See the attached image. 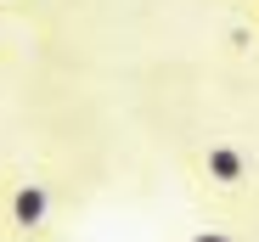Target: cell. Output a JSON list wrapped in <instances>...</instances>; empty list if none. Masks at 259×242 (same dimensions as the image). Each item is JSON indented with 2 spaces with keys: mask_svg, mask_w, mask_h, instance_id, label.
<instances>
[{
  "mask_svg": "<svg viewBox=\"0 0 259 242\" xmlns=\"http://www.w3.org/2000/svg\"><path fill=\"white\" fill-rule=\"evenodd\" d=\"M46 220H51V191L39 180H17L6 197V225L12 231H46Z\"/></svg>",
  "mask_w": 259,
  "mask_h": 242,
  "instance_id": "obj_1",
  "label": "cell"
},
{
  "mask_svg": "<svg viewBox=\"0 0 259 242\" xmlns=\"http://www.w3.org/2000/svg\"><path fill=\"white\" fill-rule=\"evenodd\" d=\"M203 175H208V186L237 191V186L248 180V152H242L237 141H208V147H203Z\"/></svg>",
  "mask_w": 259,
  "mask_h": 242,
  "instance_id": "obj_2",
  "label": "cell"
},
{
  "mask_svg": "<svg viewBox=\"0 0 259 242\" xmlns=\"http://www.w3.org/2000/svg\"><path fill=\"white\" fill-rule=\"evenodd\" d=\"M186 242H237V236H226V231H214V225H208V231H197V236H186Z\"/></svg>",
  "mask_w": 259,
  "mask_h": 242,
  "instance_id": "obj_3",
  "label": "cell"
},
{
  "mask_svg": "<svg viewBox=\"0 0 259 242\" xmlns=\"http://www.w3.org/2000/svg\"><path fill=\"white\" fill-rule=\"evenodd\" d=\"M0 6H17V0H0Z\"/></svg>",
  "mask_w": 259,
  "mask_h": 242,
  "instance_id": "obj_4",
  "label": "cell"
}]
</instances>
